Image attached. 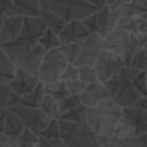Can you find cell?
<instances>
[{
  "mask_svg": "<svg viewBox=\"0 0 147 147\" xmlns=\"http://www.w3.org/2000/svg\"><path fill=\"white\" fill-rule=\"evenodd\" d=\"M122 116L123 108L111 99L102 101L96 107L87 108V123L98 133L101 145L110 141Z\"/></svg>",
  "mask_w": 147,
  "mask_h": 147,
  "instance_id": "6da1fadb",
  "label": "cell"
},
{
  "mask_svg": "<svg viewBox=\"0 0 147 147\" xmlns=\"http://www.w3.org/2000/svg\"><path fill=\"white\" fill-rule=\"evenodd\" d=\"M140 70L132 65H125L117 75L105 83L107 90L111 95V100L119 107L126 108L134 106L142 96L133 85V78Z\"/></svg>",
  "mask_w": 147,
  "mask_h": 147,
  "instance_id": "7a4b0ae2",
  "label": "cell"
},
{
  "mask_svg": "<svg viewBox=\"0 0 147 147\" xmlns=\"http://www.w3.org/2000/svg\"><path fill=\"white\" fill-rule=\"evenodd\" d=\"M0 48L10 57L16 67L28 70L38 76L39 68L46 51L39 45H31L26 41L16 39L10 42L2 44Z\"/></svg>",
  "mask_w": 147,
  "mask_h": 147,
  "instance_id": "3957f363",
  "label": "cell"
},
{
  "mask_svg": "<svg viewBox=\"0 0 147 147\" xmlns=\"http://www.w3.org/2000/svg\"><path fill=\"white\" fill-rule=\"evenodd\" d=\"M61 139L68 147H99L100 138L94 129L86 123H72L60 119Z\"/></svg>",
  "mask_w": 147,
  "mask_h": 147,
  "instance_id": "277c9868",
  "label": "cell"
},
{
  "mask_svg": "<svg viewBox=\"0 0 147 147\" xmlns=\"http://www.w3.org/2000/svg\"><path fill=\"white\" fill-rule=\"evenodd\" d=\"M103 48L121 55L126 65H131L133 55L138 49V36L117 26L103 37Z\"/></svg>",
  "mask_w": 147,
  "mask_h": 147,
  "instance_id": "5b68a950",
  "label": "cell"
},
{
  "mask_svg": "<svg viewBox=\"0 0 147 147\" xmlns=\"http://www.w3.org/2000/svg\"><path fill=\"white\" fill-rule=\"evenodd\" d=\"M48 9L61 16L67 23L84 20L99 8L86 0H51Z\"/></svg>",
  "mask_w": 147,
  "mask_h": 147,
  "instance_id": "8992f818",
  "label": "cell"
},
{
  "mask_svg": "<svg viewBox=\"0 0 147 147\" xmlns=\"http://www.w3.org/2000/svg\"><path fill=\"white\" fill-rule=\"evenodd\" d=\"M69 64L70 63L68 59L61 52L60 47L47 51L42 57L38 77L44 84H49L61 80L63 72Z\"/></svg>",
  "mask_w": 147,
  "mask_h": 147,
  "instance_id": "52a82bcc",
  "label": "cell"
},
{
  "mask_svg": "<svg viewBox=\"0 0 147 147\" xmlns=\"http://www.w3.org/2000/svg\"><path fill=\"white\" fill-rule=\"evenodd\" d=\"M125 65L126 63L121 55L103 48L102 53L94 64V68L96 70L99 80L106 83L115 75H117Z\"/></svg>",
  "mask_w": 147,
  "mask_h": 147,
  "instance_id": "ba28073f",
  "label": "cell"
},
{
  "mask_svg": "<svg viewBox=\"0 0 147 147\" xmlns=\"http://www.w3.org/2000/svg\"><path fill=\"white\" fill-rule=\"evenodd\" d=\"M9 109L13 110L20 117V119L23 122L25 129L33 131L38 136L40 134V132L46 127V125L51 121L45 115V113L41 110V108H33V107L18 105V106H15Z\"/></svg>",
  "mask_w": 147,
  "mask_h": 147,
  "instance_id": "9c48e42d",
  "label": "cell"
},
{
  "mask_svg": "<svg viewBox=\"0 0 147 147\" xmlns=\"http://www.w3.org/2000/svg\"><path fill=\"white\" fill-rule=\"evenodd\" d=\"M103 51V37L99 33H92L88 36L80 45L79 54L75 61V65H93L99 59L100 54Z\"/></svg>",
  "mask_w": 147,
  "mask_h": 147,
  "instance_id": "30bf717a",
  "label": "cell"
},
{
  "mask_svg": "<svg viewBox=\"0 0 147 147\" xmlns=\"http://www.w3.org/2000/svg\"><path fill=\"white\" fill-rule=\"evenodd\" d=\"M47 25L40 16L37 17H24L22 31L17 39L26 41L31 45H37L47 30Z\"/></svg>",
  "mask_w": 147,
  "mask_h": 147,
  "instance_id": "8fae6325",
  "label": "cell"
},
{
  "mask_svg": "<svg viewBox=\"0 0 147 147\" xmlns=\"http://www.w3.org/2000/svg\"><path fill=\"white\" fill-rule=\"evenodd\" d=\"M110 99H111V95L109 91L107 90L105 83L100 80L86 85L84 91L80 94L82 103L87 108L96 107L102 101L110 100Z\"/></svg>",
  "mask_w": 147,
  "mask_h": 147,
  "instance_id": "7c38bea8",
  "label": "cell"
},
{
  "mask_svg": "<svg viewBox=\"0 0 147 147\" xmlns=\"http://www.w3.org/2000/svg\"><path fill=\"white\" fill-rule=\"evenodd\" d=\"M39 82H40V79L38 76L29 72L25 69L17 67L14 79L11 82H9L8 84L10 85L13 92H15L16 94H18L21 96H24V95L31 93L36 88V86L39 84Z\"/></svg>",
  "mask_w": 147,
  "mask_h": 147,
  "instance_id": "4fadbf2b",
  "label": "cell"
},
{
  "mask_svg": "<svg viewBox=\"0 0 147 147\" xmlns=\"http://www.w3.org/2000/svg\"><path fill=\"white\" fill-rule=\"evenodd\" d=\"M92 33L87 30L82 20H76L68 22L64 29L59 33L61 45L72 44V42H83Z\"/></svg>",
  "mask_w": 147,
  "mask_h": 147,
  "instance_id": "5bb4252c",
  "label": "cell"
},
{
  "mask_svg": "<svg viewBox=\"0 0 147 147\" xmlns=\"http://www.w3.org/2000/svg\"><path fill=\"white\" fill-rule=\"evenodd\" d=\"M98 24H99V34L106 37L115 28H117L118 21L122 17L119 8L110 9L108 6H103L96 10Z\"/></svg>",
  "mask_w": 147,
  "mask_h": 147,
  "instance_id": "9a60e30c",
  "label": "cell"
},
{
  "mask_svg": "<svg viewBox=\"0 0 147 147\" xmlns=\"http://www.w3.org/2000/svg\"><path fill=\"white\" fill-rule=\"evenodd\" d=\"M24 17L8 16L0 18V45L16 40L22 31Z\"/></svg>",
  "mask_w": 147,
  "mask_h": 147,
  "instance_id": "2e32d148",
  "label": "cell"
},
{
  "mask_svg": "<svg viewBox=\"0 0 147 147\" xmlns=\"http://www.w3.org/2000/svg\"><path fill=\"white\" fill-rule=\"evenodd\" d=\"M0 110H1V126H0L1 133L20 137L25 129L23 122L9 108H3Z\"/></svg>",
  "mask_w": 147,
  "mask_h": 147,
  "instance_id": "e0dca14e",
  "label": "cell"
},
{
  "mask_svg": "<svg viewBox=\"0 0 147 147\" xmlns=\"http://www.w3.org/2000/svg\"><path fill=\"white\" fill-rule=\"evenodd\" d=\"M123 117L129 121L137 136L147 133V110L131 106L123 108Z\"/></svg>",
  "mask_w": 147,
  "mask_h": 147,
  "instance_id": "ac0fdd59",
  "label": "cell"
},
{
  "mask_svg": "<svg viewBox=\"0 0 147 147\" xmlns=\"http://www.w3.org/2000/svg\"><path fill=\"white\" fill-rule=\"evenodd\" d=\"M41 10L39 0H14V16L37 17Z\"/></svg>",
  "mask_w": 147,
  "mask_h": 147,
  "instance_id": "d6986e66",
  "label": "cell"
},
{
  "mask_svg": "<svg viewBox=\"0 0 147 147\" xmlns=\"http://www.w3.org/2000/svg\"><path fill=\"white\" fill-rule=\"evenodd\" d=\"M16 64L10 60V57L0 49V82L9 83L14 79L16 74Z\"/></svg>",
  "mask_w": 147,
  "mask_h": 147,
  "instance_id": "ffe728a7",
  "label": "cell"
},
{
  "mask_svg": "<svg viewBox=\"0 0 147 147\" xmlns=\"http://www.w3.org/2000/svg\"><path fill=\"white\" fill-rule=\"evenodd\" d=\"M45 95H46L45 84L40 80L39 84L36 86V88L31 93L22 96L21 105L28 106V107H33V108H40L41 107V103L44 101Z\"/></svg>",
  "mask_w": 147,
  "mask_h": 147,
  "instance_id": "44dd1931",
  "label": "cell"
},
{
  "mask_svg": "<svg viewBox=\"0 0 147 147\" xmlns=\"http://www.w3.org/2000/svg\"><path fill=\"white\" fill-rule=\"evenodd\" d=\"M122 17H137L147 13V0H131L119 7Z\"/></svg>",
  "mask_w": 147,
  "mask_h": 147,
  "instance_id": "7402d4cb",
  "label": "cell"
},
{
  "mask_svg": "<svg viewBox=\"0 0 147 147\" xmlns=\"http://www.w3.org/2000/svg\"><path fill=\"white\" fill-rule=\"evenodd\" d=\"M40 17L45 22L47 28L53 30L57 34L64 29V26L67 24V22L61 16H59L57 14L52 11L51 9H42L41 13H40Z\"/></svg>",
  "mask_w": 147,
  "mask_h": 147,
  "instance_id": "603a6c76",
  "label": "cell"
},
{
  "mask_svg": "<svg viewBox=\"0 0 147 147\" xmlns=\"http://www.w3.org/2000/svg\"><path fill=\"white\" fill-rule=\"evenodd\" d=\"M40 108L49 119H61L62 113L60 108V100L55 99L54 96L46 94Z\"/></svg>",
  "mask_w": 147,
  "mask_h": 147,
  "instance_id": "cb8c5ba5",
  "label": "cell"
},
{
  "mask_svg": "<svg viewBox=\"0 0 147 147\" xmlns=\"http://www.w3.org/2000/svg\"><path fill=\"white\" fill-rule=\"evenodd\" d=\"M61 121L72 122V123H86L87 122V107L80 105L62 114Z\"/></svg>",
  "mask_w": 147,
  "mask_h": 147,
  "instance_id": "d4e9b609",
  "label": "cell"
},
{
  "mask_svg": "<svg viewBox=\"0 0 147 147\" xmlns=\"http://www.w3.org/2000/svg\"><path fill=\"white\" fill-rule=\"evenodd\" d=\"M45 91H46V94H49L57 100H62L70 94L67 83L64 80H57L55 83L45 84Z\"/></svg>",
  "mask_w": 147,
  "mask_h": 147,
  "instance_id": "484cf974",
  "label": "cell"
},
{
  "mask_svg": "<svg viewBox=\"0 0 147 147\" xmlns=\"http://www.w3.org/2000/svg\"><path fill=\"white\" fill-rule=\"evenodd\" d=\"M46 52L47 51H51V49H54V48H59L61 46V41H60V38H59V34L55 33L53 30L51 29H47L45 31V33L42 34V37L40 38L39 42H38Z\"/></svg>",
  "mask_w": 147,
  "mask_h": 147,
  "instance_id": "4316f807",
  "label": "cell"
},
{
  "mask_svg": "<svg viewBox=\"0 0 147 147\" xmlns=\"http://www.w3.org/2000/svg\"><path fill=\"white\" fill-rule=\"evenodd\" d=\"M39 138L46 140H53L56 138H61V127L59 119H51L46 127L40 132Z\"/></svg>",
  "mask_w": 147,
  "mask_h": 147,
  "instance_id": "83f0119b",
  "label": "cell"
},
{
  "mask_svg": "<svg viewBox=\"0 0 147 147\" xmlns=\"http://www.w3.org/2000/svg\"><path fill=\"white\" fill-rule=\"evenodd\" d=\"M117 26L127 31V32H131V33H134V34L138 36L139 26H140V16H137V17H121V20L118 21Z\"/></svg>",
  "mask_w": 147,
  "mask_h": 147,
  "instance_id": "f1b7e54d",
  "label": "cell"
},
{
  "mask_svg": "<svg viewBox=\"0 0 147 147\" xmlns=\"http://www.w3.org/2000/svg\"><path fill=\"white\" fill-rule=\"evenodd\" d=\"M39 136L29 129H24V131L18 137V147H36L39 142Z\"/></svg>",
  "mask_w": 147,
  "mask_h": 147,
  "instance_id": "f546056e",
  "label": "cell"
},
{
  "mask_svg": "<svg viewBox=\"0 0 147 147\" xmlns=\"http://www.w3.org/2000/svg\"><path fill=\"white\" fill-rule=\"evenodd\" d=\"M79 79L85 84H92L94 82L99 80L96 70L93 65H84V67H79Z\"/></svg>",
  "mask_w": 147,
  "mask_h": 147,
  "instance_id": "4dcf8cb0",
  "label": "cell"
},
{
  "mask_svg": "<svg viewBox=\"0 0 147 147\" xmlns=\"http://www.w3.org/2000/svg\"><path fill=\"white\" fill-rule=\"evenodd\" d=\"M80 45H82V42H72V44H64V45L60 46L61 52L68 59L69 63H75V61L79 54V51H80Z\"/></svg>",
  "mask_w": 147,
  "mask_h": 147,
  "instance_id": "1f68e13d",
  "label": "cell"
},
{
  "mask_svg": "<svg viewBox=\"0 0 147 147\" xmlns=\"http://www.w3.org/2000/svg\"><path fill=\"white\" fill-rule=\"evenodd\" d=\"M83 105L82 100H80V95H72L69 94L68 96H65L64 99L60 100V108H61V113H65L72 108H76L78 106ZM62 116V115H61Z\"/></svg>",
  "mask_w": 147,
  "mask_h": 147,
  "instance_id": "d6a6232c",
  "label": "cell"
},
{
  "mask_svg": "<svg viewBox=\"0 0 147 147\" xmlns=\"http://www.w3.org/2000/svg\"><path fill=\"white\" fill-rule=\"evenodd\" d=\"M133 85H134L136 90L142 96H147V74H146V70L140 71L133 78Z\"/></svg>",
  "mask_w": 147,
  "mask_h": 147,
  "instance_id": "836d02e7",
  "label": "cell"
},
{
  "mask_svg": "<svg viewBox=\"0 0 147 147\" xmlns=\"http://www.w3.org/2000/svg\"><path fill=\"white\" fill-rule=\"evenodd\" d=\"M13 94V90L8 83H0V109L8 108L9 99Z\"/></svg>",
  "mask_w": 147,
  "mask_h": 147,
  "instance_id": "e575fe53",
  "label": "cell"
},
{
  "mask_svg": "<svg viewBox=\"0 0 147 147\" xmlns=\"http://www.w3.org/2000/svg\"><path fill=\"white\" fill-rule=\"evenodd\" d=\"M76 79H79V67L75 65L74 63H70L67 69L64 70L62 77H61V80H64V82H72V80H76Z\"/></svg>",
  "mask_w": 147,
  "mask_h": 147,
  "instance_id": "d590c367",
  "label": "cell"
},
{
  "mask_svg": "<svg viewBox=\"0 0 147 147\" xmlns=\"http://www.w3.org/2000/svg\"><path fill=\"white\" fill-rule=\"evenodd\" d=\"M14 16V0H0V18Z\"/></svg>",
  "mask_w": 147,
  "mask_h": 147,
  "instance_id": "8d00e7d4",
  "label": "cell"
},
{
  "mask_svg": "<svg viewBox=\"0 0 147 147\" xmlns=\"http://www.w3.org/2000/svg\"><path fill=\"white\" fill-rule=\"evenodd\" d=\"M83 23L87 28V30L91 33H99V24H98V15L96 11L87 16L86 18L83 20Z\"/></svg>",
  "mask_w": 147,
  "mask_h": 147,
  "instance_id": "74e56055",
  "label": "cell"
},
{
  "mask_svg": "<svg viewBox=\"0 0 147 147\" xmlns=\"http://www.w3.org/2000/svg\"><path fill=\"white\" fill-rule=\"evenodd\" d=\"M65 83H67L69 93L72 94V95H80L82 92L84 91L85 86H86L80 79H76V80H72V82H65Z\"/></svg>",
  "mask_w": 147,
  "mask_h": 147,
  "instance_id": "f35d334b",
  "label": "cell"
},
{
  "mask_svg": "<svg viewBox=\"0 0 147 147\" xmlns=\"http://www.w3.org/2000/svg\"><path fill=\"white\" fill-rule=\"evenodd\" d=\"M0 147H18V137L1 133V136H0Z\"/></svg>",
  "mask_w": 147,
  "mask_h": 147,
  "instance_id": "ab89813d",
  "label": "cell"
},
{
  "mask_svg": "<svg viewBox=\"0 0 147 147\" xmlns=\"http://www.w3.org/2000/svg\"><path fill=\"white\" fill-rule=\"evenodd\" d=\"M36 147H68V146L61 138H56L53 140H46V139L40 138Z\"/></svg>",
  "mask_w": 147,
  "mask_h": 147,
  "instance_id": "60d3db41",
  "label": "cell"
},
{
  "mask_svg": "<svg viewBox=\"0 0 147 147\" xmlns=\"http://www.w3.org/2000/svg\"><path fill=\"white\" fill-rule=\"evenodd\" d=\"M127 145L129 147H147V133L132 138Z\"/></svg>",
  "mask_w": 147,
  "mask_h": 147,
  "instance_id": "b9f144b4",
  "label": "cell"
},
{
  "mask_svg": "<svg viewBox=\"0 0 147 147\" xmlns=\"http://www.w3.org/2000/svg\"><path fill=\"white\" fill-rule=\"evenodd\" d=\"M130 1L131 0H107L106 6H108L110 9H116V8H119L121 6H123Z\"/></svg>",
  "mask_w": 147,
  "mask_h": 147,
  "instance_id": "7bdbcfd3",
  "label": "cell"
},
{
  "mask_svg": "<svg viewBox=\"0 0 147 147\" xmlns=\"http://www.w3.org/2000/svg\"><path fill=\"white\" fill-rule=\"evenodd\" d=\"M138 48L147 52V33L138 34Z\"/></svg>",
  "mask_w": 147,
  "mask_h": 147,
  "instance_id": "ee69618b",
  "label": "cell"
},
{
  "mask_svg": "<svg viewBox=\"0 0 147 147\" xmlns=\"http://www.w3.org/2000/svg\"><path fill=\"white\" fill-rule=\"evenodd\" d=\"M134 107H138L140 109H144V110H147V96H141L138 102L134 105Z\"/></svg>",
  "mask_w": 147,
  "mask_h": 147,
  "instance_id": "f6af8a7d",
  "label": "cell"
},
{
  "mask_svg": "<svg viewBox=\"0 0 147 147\" xmlns=\"http://www.w3.org/2000/svg\"><path fill=\"white\" fill-rule=\"evenodd\" d=\"M86 1H88L90 3L96 6L98 8H101V7L106 6V3H107V0H86Z\"/></svg>",
  "mask_w": 147,
  "mask_h": 147,
  "instance_id": "bcb514c9",
  "label": "cell"
},
{
  "mask_svg": "<svg viewBox=\"0 0 147 147\" xmlns=\"http://www.w3.org/2000/svg\"><path fill=\"white\" fill-rule=\"evenodd\" d=\"M39 2H40V6H41L42 9H48L51 0H39Z\"/></svg>",
  "mask_w": 147,
  "mask_h": 147,
  "instance_id": "7dc6e473",
  "label": "cell"
},
{
  "mask_svg": "<svg viewBox=\"0 0 147 147\" xmlns=\"http://www.w3.org/2000/svg\"><path fill=\"white\" fill-rule=\"evenodd\" d=\"M99 147H116V145H115V144H113V142H106V144L100 145Z\"/></svg>",
  "mask_w": 147,
  "mask_h": 147,
  "instance_id": "c3c4849f",
  "label": "cell"
},
{
  "mask_svg": "<svg viewBox=\"0 0 147 147\" xmlns=\"http://www.w3.org/2000/svg\"><path fill=\"white\" fill-rule=\"evenodd\" d=\"M146 74H147V69H146Z\"/></svg>",
  "mask_w": 147,
  "mask_h": 147,
  "instance_id": "681fc988",
  "label": "cell"
}]
</instances>
